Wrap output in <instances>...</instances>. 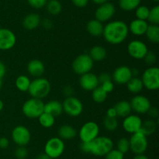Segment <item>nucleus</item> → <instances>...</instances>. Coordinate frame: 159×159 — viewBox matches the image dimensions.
Masks as SVG:
<instances>
[{
	"label": "nucleus",
	"instance_id": "obj_1",
	"mask_svg": "<svg viewBox=\"0 0 159 159\" xmlns=\"http://www.w3.org/2000/svg\"><path fill=\"white\" fill-rule=\"evenodd\" d=\"M129 34L128 25L122 20L109 22L104 26L102 35L111 45H120L127 39Z\"/></svg>",
	"mask_w": 159,
	"mask_h": 159
},
{
	"label": "nucleus",
	"instance_id": "obj_2",
	"mask_svg": "<svg viewBox=\"0 0 159 159\" xmlns=\"http://www.w3.org/2000/svg\"><path fill=\"white\" fill-rule=\"evenodd\" d=\"M113 149V141L112 139L104 136H98L90 142V154L97 157H103Z\"/></svg>",
	"mask_w": 159,
	"mask_h": 159
},
{
	"label": "nucleus",
	"instance_id": "obj_3",
	"mask_svg": "<svg viewBox=\"0 0 159 159\" xmlns=\"http://www.w3.org/2000/svg\"><path fill=\"white\" fill-rule=\"evenodd\" d=\"M30 96L34 98L43 99L46 98L51 91V84L46 78H35L30 82L29 89L27 90Z\"/></svg>",
	"mask_w": 159,
	"mask_h": 159
},
{
	"label": "nucleus",
	"instance_id": "obj_4",
	"mask_svg": "<svg viewBox=\"0 0 159 159\" xmlns=\"http://www.w3.org/2000/svg\"><path fill=\"white\" fill-rule=\"evenodd\" d=\"M44 103L41 99L30 98L24 102L22 107L23 113L29 118H38V117L43 112Z\"/></svg>",
	"mask_w": 159,
	"mask_h": 159
},
{
	"label": "nucleus",
	"instance_id": "obj_5",
	"mask_svg": "<svg viewBox=\"0 0 159 159\" xmlns=\"http://www.w3.org/2000/svg\"><path fill=\"white\" fill-rule=\"evenodd\" d=\"M144 87L149 90H156L159 88V69L151 66L146 69L141 78Z\"/></svg>",
	"mask_w": 159,
	"mask_h": 159
},
{
	"label": "nucleus",
	"instance_id": "obj_6",
	"mask_svg": "<svg viewBox=\"0 0 159 159\" xmlns=\"http://www.w3.org/2000/svg\"><path fill=\"white\" fill-rule=\"evenodd\" d=\"M65 149V142L58 137H51L44 145V153L48 154L51 159L60 157L63 154Z\"/></svg>",
	"mask_w": 159,
	"mask_h": 159
},
{
	"label": "nucleus",
	"instance_id": "obj_7",
	"mask_svg": "<svg viewBox=\"0 0 159 159\" xmlns=\"http://www.w3.org/2000/svg\"><path fill=\"white\" fill-rule=\"evenodd\" d=\"M93 65H94V62L89 55V54H81L73 61L72 70L76 74L81 76L91 72Z\"/></svg>",
	"mask_w": 159,
	"mask_h": 159
},
{
	"label": "nucleus",
	"instance_id": "obj_8",
	"mask_svg": "<svg viewBox=\"0 0 159 159\" xmlns=\"http://www.w3.org/2000/svg\"><path fill=\"white\" fill-rule=\"evenodd\" d=\"M130 142V151L134 154H144L148 147V138L141 131L131 134L129 139Z\"/></svg>",
	"mask_w": 159,
	"mask_h": 159
},
{
	"label": "nucleus",
	"instance_id": "obj_9",
	"mask_svg": "<svg viewBox=\"0 0 159 159\" xmlns=\"http://www.w3.org/2000/svg\"><path fill=\"white\" fill-rule=\"evenodd\" d=\"M99 126L96 122L89 121L84 123L79 129V136L82 142H91L99 136Z\"/></svg>",
	"mask_w": 159,
	"mask_h": 159
},
{
	"label": "nucleus",
	"instance_id": "obj_10",
	"mask_svg": "<svg viewBox=\"0 0 159 159\" xmlns=\"http://www.w3.org/2000/svg\"><path fill=\"white\" fill-rule=\"evenodd\" d=\"M63 112L71 117H77L83 112V104L74 96L67 97L62 103Z\"/></svg>",
	"mask_w": 159,
	"mask_h": 159
},
{
	"label": "nucleus",
	"instance_id": "obj_11",
	"mask_svg": "<svg viewBox=\"0 0 159 159\" xmlns=\"http://www.w3.org/2000/svg\"><path fill=\"white\" fill-rule=\"evenodd\" d=\"M12 140L18 146L25 147L30 142V131L24 126H16L12 131Z\"/></svg>",
	"mask_w": 159,
	"mask_h": 159
},
{
	"label": "nucleus",
	"instance_id": "obj_12",
	"mask_svg": "<svg viewBox=\"0 0 159 159\" xmlns=\"http://www.w3.org/2000/svg\"><path fill=\"white\" fill-rule=\"evenodd\" d=\"M148 51L147 45L142 41L133 40L127 45L129 55L135 59H143Z\"/></svg>",
	"mask_w": 159,
	"mask_h": 159
},
{
	"label": "nucleus",
	"instance_id": "obj_13",
	"mask_svg": "<svg viewBox=\"0 0 159 159\" xmlns=\"http://www.w3.org/2000/svg\"><path fill=\"white\" fill-rule=\"evenodd\" d=\"M132 110L138 114L148 113L149 108L152 107L150 100L144 95L136 94L130 101Z\"/></svg>",
	"mask_w": 159,
	"mask_h": 159
},
{
	"label": "nucleus",
	"instance_id": "obj_14",
	"mask_svg": "<svg viewBox=\"0 0 159 159\" xmlns=\"http://www.w3.org/2000/svg\"><path fill=\"white\" fill-rule=\"evenodd\" d=\"M115 12H116V8L114 5L113 3L107 2L103 4L99 5V7L96 9L95 12V17H96V20L103 23V22L109 21L110 19H112Z\"/></svg>",
	"mask_w": 159,
	"mask_h": 159
},
{
	"label": "nucleus",
	"instance_id": "obj_15",
	"mask_svg": "<svg viewBox=\"0 0 159 159\" xmlns=\"http://www.w3.org/2000/svg\"><path fill=\"white\" fill-rule=\"evenodd\" d=\"M16 43V37L11 30L0 28V50L8 51L13 48Z\"/></svg>",
	"mask_w": 159,
	"mask_h": 159
},
{
	"label": "nucleus",
	"instance_id": "obj_16",
	"mask_svg": "<svg viewBox=\"0 0 159 159\" xmlns=\"http://www.w3.org/2000/svg\"><path fill=\"white\" fill-rule=\"evenodd\" d=\"M112 76V80L117 84H127V83L131 79V69L127 65H120L113 71Z\"/></svg>",
	"mask_w": 159,
	"mask_h": 159
},
{
	"label": "nucleus",
	"instance_id": "obj_17",
	"mask_svg": "<svg viewBox=\"0 0 159 159\" xmlns=\"http://www.w3.org/2000/svg\"><path fill=\"white\" fill-rule=\"evenodd\" d=\"M142 125V120L141 117L137 115H129L124 118L123 128L127 132L133 134L140 131Z\"/></svg>",
	"mask_w": 159,
	"mask_h": 159
},
{
	"label": "nucleus",
	"instance_id": "obj_18",
	"mask_svg": "<svg viewBox=\"0 0 159 159\" xmlns=\"http://www.w3.org/2000/svg\"><path fill=\"white\" fill-rule=\"evenodd\" d=\"M79 84L83 90H87V91H92L98 86H99L98 76L91 72L81 75L80 79H79Z\"/></svg>",
	"mask_w": 159,
	"mask_h": 159
},
{
	"label": "nucleus",
	"instance_id": "obj_19",
	"mask_svg": "<svg viewBox=\"0 0 159 159\" xmlns=\"http://www.w3.org/2000/svg\"><path fill=\"white\" fill-rule=\"evenodd\" d=\"M45 71V66L39 59H32L27 64V72L34 78L41 77Z\"/></svg>",
	"mask_w": 159,
	"mask_h": 159
},
{
	"label": "nucleus",
	"instance_id": "obj_20",
	"mask_svg": "<svg viewBox=\"0 0 159 159\" xmlns=\"http://www.w3.org/2000/svg\"><path fill=\"white\" fill-rule=\"evenodd\" d=\"M148 25V23L146 20L135 19L130 22L128 26V29L129 31L131 32V34H133L134 35L141 36L145 34Z\"/></svg>",
	"mask_w": 159,
	"mask_h": 159
},
{
	"label": "nucleus",
	"instance_id": "obj_21",
	"mask_svg": "<svg viewBox=\"0 0 159 159\" xmlns=\"http://www.w3.org/2000/svg\"><path fill=\"white\" fill-rule=\"evenodd\" d=\"M41 22V19L39 14L32 12L24 17L23 20V26L27 31H33L39 26Z\"/></svg>",
	"mask_w": 159,
	"mask_h": 159
},
{
	"label": "nucleus",
	"instance_id": "obj_22",
	"mask_svg": "<svg viewBox=\"0 0 159 159\" xmlns=\"http://www.w3.org/2000/svg\"><path fill=\"white\" fill-rule=\"evenodd\" d=\"M43 112L53 115L54 117H57L61 115L63 112V107L62 103L57 100H51L44 104L43 107Z\"/></svg>",
	"mask_w": 159,
	"mask_h": 159
},
{
	"label": "nucleus",
	"instance_id": "obj_23",
	"mask_svg": "<svg viewBox=\"0 0 159 159\" xmlns=\"http://www.w3.org/2000/svg\"><path fill=\"white\" fill-rule=\"evenodd\" d=\"M103 28V23L96 19L89 20L86 25V30L89 34L96 37H99L102 35Z\"/></svg>",
	"mask_w": 159,
	"mask_h": 159
},
{
	"label": "nucleus",
	"instance_id": "obj_24",
	"mask_svg": "<svg viewBox=\"0 0 159 159\" xmlns=\"http://www.w3.org/2000/svg\"><path fill=\"white\" fill-rule=\"evenodd\" d=\"M58 137L61 140H71L77 136V130L70 125H62L58 129Z\"/></svg>",
	"mask_w": 159,
	"mask_h": 159
},
{
	"label": "nucleus",
	"instance_id": "obj_25",
	"mask_svg": "<svg viewBox=\"0 0 159 159\" xmlns=\"http://www.w3.org/2000/svg\"><path fill=\"white\" fill-rule=\"evenodd\" d=\"M107 50L103 46L101 45H95L90 49L89 55L91 57L93 62H101L104 60L107 57Z\"/></svg>",
	"mask_w": 159,
	"mask_h": 159
},
{
	"label": "nucleus",
	"instance_id": "obj_26",
	"mask_svg": "<svg viewBox=\"0 0 159 159\" xmlns=\"http://www.w3.org/2000/svg\"><path fill=\"white\" fill-rule=\"evenodd\" d=\"M113 107L116 109L117 116L122 117V118H125L126 116L130 115L132 111L130 102L127 101H124V100L118 101Z\"/></svg>",
	"mask_w": 159,
	"mask_h": 159
},
{
	"label": "nucleus",
	"instance_id": "obj_27",
	"mask_svg": "<svg viewBox=\"0 0 159 159\" xmlns=\"http://www.w3.org/2000/svg\"><path fill=\"white\" fill-rule=\"evenodd\" d=\"M127 87L129 91L134 94H138L144 88L142 81L139 77H132L127 83Z\"/></svg>",
	"mask_w": 159,
	"mask_h": 159
},
{
	"label": "nucleus",
	"instance_id": "obj_28",
	"mask_svg": "<svg viewBox=\"0 0 159 159\" xmlns=\"http://www.w3.org/2000/svg\"><path fill=\"white\" fill-rule=\"evenodd\" d=\"M157 129V122L155 119H148L146 121L142 122V125L140 131L142 132L143 134L148 137V136H152L155 132Z\"/></svg>",
	"mask_w": 159,
	"mask_h": 159
},
{
	"label": "nucleus",
	"instance_id": "obj_29",
	"mask_svg": "<svg viewBox=\"0 0 159 159\" xmlns=\"http://www.w3.org/2000/svg\"><path fill=\"white\" fill-rule=\"evenodd\" d=\"M148 40L153 44H158L159 42V26L158 25L149 24L145 32Z\"/></svg>",
	"mask_w": 159,
	"mask_h": 159
},
{
	"label": "nucleus",
	"instance_id": "obj_30",
	"mask_svg": "<svg viewBox=\"0 0 159 159\" xmlns=\"http://www.w3.org/2000/svg\"><path fill=\"white\" fill-rule=\"evenodd\" d=\"M141 0H119V6L122 10L130 12L141 5Z\"/></svg>",
	"mask_w": 159,
	"mask_h": 159
},
{
	"label": "nucleus",
	"instance_id": "obj_31",
	"mask_svg": "<svg viewBox=\"0 0 159 159\" xmlns=\"http://www.w3.org/2000/svg\"><path fill=\"white\" fill-rule=\"evenodd\" d=\"M46 9L51 15H58L62 10V5L58 0H49L47 2Z\"/></svg>",
	"mask_w": 159,
	"mask_h": 159
},
{
	"label": "nucleus",
	"instance_id": "obj_32",
	"mask_svg": "<svg viewBox=\"0 0 159 159\" xmlns=\"http://www.w3.org/2000/svg\"><path fill=\"white\" fill-rule=\"evenodd\" d=\"M30 79L26 75H20L16 80V87L22 92L27 91L30 85Z\"/></svg>",
	"mask_w": 159,
	"mask_h": 159
},
{
	"label": "nucleus",
	"instance_id": "obj_33",
	"mask_svg": "<svg viewBox=\"0 0 159 159\" xmlns=\"http://www.w3.org/2000/svg\"><path fill=\"white\" fill-rule=\"evenodd\" d=\"M38 121L40 126L44 128H51L52 127L55 123V117L47 112H43L40 116L38 117Z\"/></svg>",
	"mask_w": 159,
	"mask_h": 159
},
{
	"label": "nucleus",
	"instance_id": "obj_34",
	"mask_svg": "<svg viewBox=\"0 0 159 159\" xmlns=\"http://www.w3.org/2000/svg\"><path fill=\"white\" fill-rule=\"evenodd\" d=\"M107 95L108 94L106 93L100 86H98L96 88L92 90V98H93V101L96 103L104 102L107 100Z\"/></svg>",
	"mask_w": 159,
	"mask_h": 159
},
{
	"label": "nucleus",
	"instance_id": "obj_35",
	"mask_svg": "<svg viewBox=\"0 0 159 159\" xmlns=\"http://www.w3.org/2000/svg\"><path fill=\"white\" fill-rule=\"evenodd\" d=\"M103 125L106 129L110 132H113L116 130L119 126V123L116 118H112V117L106 116L103 119Z\"/></svg>",
	"mask_w": 159,
	"mask_h": 159
},
{
	"label": "nucleus",
	"instance_id": "obj_36",
	"mask_svg": "<svg viewBox=\"0 0 159 159\" xmlns=\"http://www.w3.org/2000/svg\"><path fill=\"white\" fill-rule=\"evenodd\" d=\"M149 11H150V9L148 6H141L140 5L135 9V15H136L137 19L141 20H146L147 21L148 17L149 15Z\"/></svg>",
	"mask_w": 159,
	"mask_h": 159
},
{
	"label": "nucleus",
	"instance_id": "obj_37",
	"mask_svg": "<svg viewBox=\"0 0 159 159\" xmlns=\"http://www.w3.org/2000/svg\"><path fill=\"white\" fill-rule=\"evenodd\" d=\"M116 149L124 154L130 151V142H129V139L126 138V137H121L118 140L117 143H116Z\"/></svg>",
	"mask_w": 159,
	"mask_h": 159
},
{
	"label": "nucleus",
	"instance_id": "obj_38",
	"mask_svg": "<svg viewBox=\"0 0 159 159\" xmlns=\"http://www.w3.org/2000/svg\"><path fill=\"white\" fill-rule=\"evenodd\" d=\"M148 20L151 24L158 25L159 23V6H155L150 9Z\"/></svg>",
	"mask_w": 159,
	"mask_h": 159
},
{
	"label": "nucleus",
	"instance_id": "obj_39",
	"mask_svg": "<svg viewBox=\"0 0 159 159\" xmlns=\"http://www.w3.org/2000/svg\"><path fill=\"white\" fill-rule=\"evenodd\" d=\"M14 155L17 159H25L28 155V151L24 146H18L14 151Z\"/></svg>",
	"mask_w": 159,
	"mask_h": 159
},
{
	"label": "nucleus",
	"instance_id": "obj_40",
	"mask_svg": "<svg viewBox=\"0 0 159 159\" xmlns=\"http://www.w3.org/2000/svg\"><path fill=\"white\" fill-rule=\"evenodd\" d=\"M105 159H124V154L117 149H112L106 154Z\"/></svg>",
	"mask_w": 159,
	"mask_h": 159
},
{
	"label": "nucleus",
	"instance_id": "obj_41",
	"mask_svg": "<svg viewBox=\"0 0 159 159\" xmlns=\"http://www.w3.org/2000/svg\"><path fill=\"white\" fill-rule=\"evenodd\" d=\"M143 59H144V62H145L148 65H149V66H152V65L156 62L157 56L155 52L148 51Z\"/></svg>",
	"mask_w": 159,
	"mask_h": 159
},
{
	"label": "nucleus",
	"instance_id": "obj_42",
	"mask_svg": "<svg viewBox=\"0 0 159 159\" xmlns=\"http://www.w3.org/2000/svg\"><path fill=\"white\" fill-rule=\"evenodd\" d=\"M47 2L48 0H27V2L31 7L37 9L44 7L47 4Z\"/></svg>",
	"mask_w": 159,
	"mask_h": 159
},
{
	"label": "nucleus",
	"instance_id": "obj_43",
	"mask_svg": "<svg viewBox=\"0 0 159 159\" xmlns=\"http://www.w3.org/2000/svg\"><path fill=\"white\" fill-rule=\"evenodd\" d=\"M100 87L103 89V90L106 93L110 94L111 93L113 90V89H114V84H113V80L107 81V82H105L103 83V84H101Z\"/></svg>",
	"mask_w": 159,
	"mask_h": 159
},
{
	"label": "nucleus",
	"instance_id": "obj_44",
	"mask_svg": "<svg viewBox=\"0 0 159 159\" xmlns=\"http://www.w3.org/2000/svg\"><path fill=\"white\" fill-rule=\"evenodd\" d=\"M98 80H99V84H102L107 81L112 80V76L108 73H102L98 76Z\"/></svg>",
	"mask_w": 159,
	"mask_h": 159
},
{
	"label": "nucleus",
	"instance_id": "obj_45",
	"mask_svg": "<svg viewBox=\"0 0 159 159\" xmlns=\"http://www.w3.org/2000/svg\"><path fill=\"white\" fill-rule=\"evenodd\" d=\"M148 113V115H150L151 118H152V119H156V118L158 117L159 110L158 108L156 107H151L150 108H149Z\"/></svg>",
	"mask_w": 159,
	"mask_h": 159
},
{
	"label": "nucleus",
	"instance_id": "obj_46",
	"mask_svg": "<svg viewBox=\"0 0 159 159\" xmlns=\"http://www.w3.org/2000/svg\"><path fill=\"white\" fill-rule=\"evenodd\" d=\"M89 0H71L73 4L79 8H83L88 5Z\"/></svg>",
	"mask_w": 159,
	"mask_h": 159
},
{
	"label": "nucleus",
	"instance_id": "obj_47",
	"mask_svg": "<svg viewBox=\"0 0 159 159\" xmlns=\"http://www.w3.org/2000/svg\"><path fill=\"white\" fill-rule=\"evenodd\" d=\"M40 23H41L43 27L46 30H51L53 27V25H54L53 22L50 19H44Z\"/></svg>",
	"mask_w": 159,
	"mask_h": 159
},
{
	"label": "nucleus",
	"instance_id": "obj_48",
	"mask_svg": "<svg viewBox=\"0 0 159 159\" xmlns=\"http://www.w3.org/2000/svg\"><path fill=\"white\" fill-rule=\"evenodd\" d=\"M73 92H74V89H73L70 85H67L64 87L63 94L66 96V98L67 97L72 96Z\"/></svg>",
	"mask_w": 159,
	"mask_h": 159
},
{
	"label": "nucleus",
	"instance_id": "obj_49",
	"mask_svg": "<svg viewBox=\"0 0 159 159\" xmlns=\"http://www.w3.org/2000/svg\"><path fill=\"white\" fill-rule=\"evenodd\" d=\"M80 149L84 153H90V142H82Z\"/></svg>",
	"mask_w": 159,
	"mask_h": 159
},
{
	"label": "nucleus",
	"instance_id": "obj_50",
	"mask_svg": "<svg viewBox=\"0 0 159 159\" xmlns=\"http://www.w3.org/2000/svg\"><path fill=\"white\" fill-rule=\"evenodd\" d=\"M9 145V140L6 137H0V148L6 149Z\"/></svg>",
	"mask_w": 159,
	"mask_h": 159
},
{
	"label": "nucleus",
	"instance_id": "obj_51",
	"mask_svg": "<svg viewBox=\"0 0 159 159\" xmlns=\"http://www.w3.org/2000/svg\"><path fill=\"white\" fill-rule=\"evenodd\" d=\"M107 116L112 117V118H116V117H117L116 109L114 108V107H111V108H110L107 109Z\"/></svg>",
	"mask_w": 159,
	"mask_h": 159
},
{
	"label": "nucleus",
	"instance_id": "obj_52",
	"mask_svg": "<svg viewBox=\"0 0 159 159\" xmlns=\"http://www.w3.org/2000/svg\"><path fill=\"white\" fill-rule=\"evenodd\" d=\"M6 65H4V63H3L2 62L0 61V78L2 79V77L5 76V74H6Z\"/></svg>",
	"mask_w": 159,
	"mask_h": 159
},
{
	"label": "nucleus",
	"instance_id": "obj_53",
	"mask_svg": "<svg viewBox=\"0 0 159 159\" xmlns=\"http://www.w3.org/2000/svg\"><path fill=\"white\" fill-rule=\"evenodd\" d=\"M35 159H51V158L48 155V154H46L44 152H43V153H41V154H39L36 157Z\"/></svg>",
	"mask_w": 159,
	"mask_h": 159
},
{
	"label": "nucleus",
	"instance_id": "obj_54",
	"mask_svg": "<svg viewBox=\"0 0 159 159\" xmlns=\"http://www.w3.org/2000/svg\"><path fill=\"white\" fill-rule=\"evenodd\" d=\"M133 159H149V157H148V156H146L144 154H135V156L133 157Z\"/></svg>",
	"mask_w": 159,
	"mask_h": 159
},
{
	"label": "nucleus",
	"instance_id": "obj_55",
	"mask_svg": "<svg viewBox=\"0 0 159 159\" xmlns=\"http://www.w3.org/2000/svg\"><path fill=\"white\" fill-rule=\"evenodd\" d=\"M131 73L132 76L133 77H138V75H139V70L138 68H134L131 69Z\"/></svg>",
	"mask_w": 159,
	"mask_h": 159
},
{
	"label": "nucleus",
	"instance_id": "obj_56",
	"mask_svg": "<svg viewBox=\"0 0 159 159\" xmlns=\"http://www.w3.org/2000/svg\"><path fill=\"white\" fill-rule=\"evenodd\" d=\"M107 1H108V0H92V2L96 5H102L103 4V3L107 2Z\"/></svg>",
	"mask_w": 159,
	"mask_h": 159
},
{
	"label": "nucleus",
	"instance_id": "obj_57",
	"mask_svg": "<svg viewBox=\"0 0 159 159\" xmlns=\"http://www.w3.org/2000/svg\"><path fill=\"white\" fill-rule=\"evenodd\" d=\"M4 108V102L2 100H0V111H2Z\"/></svg>",
	"mask_w": 159,
	"mask_h": 159
},
{
	"label": "nucleus",
	"instance_id": "obj_58",
	"mask_svg": "<svg viewBox=\"0 0 159 159\" xmlns=\"http://www.w3.org/2000/svg\"><path fill=\"white\" fill-rule=\"evenodd\" d=\"M2 78H0V90L2 89Z\"/></svg>",
	"mask_w": 159,
	"mask_h": 159
},
{
	"label": "nucleus",
	"instance_id": "obj_59",
	"mask_svg": "<svg viewBox=\"0 0 159 159\" xmlns=\"http://www.w3.org/2000/svg\"><path fill=\"white\" fill-rule=\"evenodd\" d=\"M151 1H152V2H158L159 0H151Z\"/></svg>",
	"mask_w": 159,
	"mask_h": 159
}]
</instances>
